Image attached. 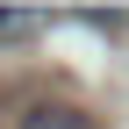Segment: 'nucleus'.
<instances>
[{
	"label": "nucleus",
	"mask_w": 129,
	"mask_h": 129,
	"mask_svg": "<svg viewBox=\"0 0 129 129\" xmlns=\"http://www.w3.org/2000/svg\"><path fill=\"white\" fill-rule=\"evenodd\" d=\"M14 129H93V115L72 108V101H36V108H22Z\"/></svg>",
	"instance_id": "nucleus-1"
},
{
	"label": "nucleus",
	"mask_w": 129,
	"mask_h": 129,
	"mask_svg": "<svg viewBox=\"0 0 129 129\" xmlns=\"http://www.w3.org/2000/svg\"><path fill=\"white\" fill-rule=\"evenodd\" d=\"M43 29V14H0V43H29Z\"/></svg>",
	"instance_id": "nucleus-2"
}]
</instances>
